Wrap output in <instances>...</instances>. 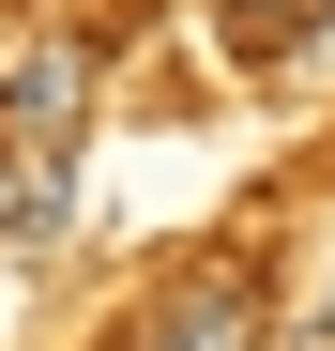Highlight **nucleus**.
<instances>
[{
  "label": "nucleus",
  "instance_id": "f03ea898",
  "mask_svg": "<svg viewBox=\"0 0 335 351\" xmlns=\"http://www.w3.org/2000/svg\"><path fill=\"white\" fill-rule=\"evenodd\" d=\"M259 306H274V290L229 260V275H198V290H168V321L137 336V351H259Z\"/></svg>",
  "mask_w": 335,
  "mask_h": 351
},
{
  "label": "nucleus",
  "instance_id": "f257e3e1",
  "mask_svg": "<svg viewBox=\"0 0 335 351\" xmlns=\"http://www.w3.org/2000/svg\"><path fill=\"white\" fill-rule=\"evenodd\" d=\"M77 107H92V31L16 46V77H0V123H16V153H31V138L62 153V138H77Z\"/></svg>",
  "mask_w": 335,
  "mask_h": 351
}]
</instances>
